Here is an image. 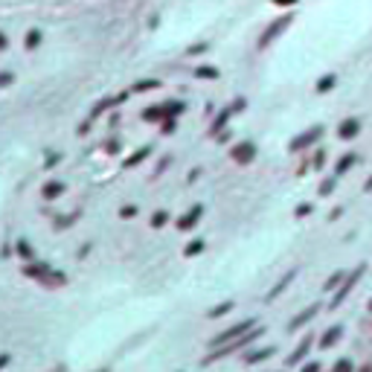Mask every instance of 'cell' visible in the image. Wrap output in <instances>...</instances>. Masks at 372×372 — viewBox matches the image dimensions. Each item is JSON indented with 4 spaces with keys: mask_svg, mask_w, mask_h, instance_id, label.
<instances>
[{
    "mask_svg": "<svg viewBox=\"0 0 372 372\" xmlns=\"http://www.w3.org/2000/svg\"><path fill=\"white\" fill-rule=\"evenodd\" d=\"M317 311H320V305H308V308H305V311H300V314H297V317H294V320L288 323V332H297V329H300V326H303V323H308V320H311V317H314V314H317Z\"/></svg>",
    "mask_w": 372,
    "mask_h": 372,
    "instance_id": "6",
    "label": "cell"
},
{
    "mask_svg": "<svg viewBox=\"0 0 372 372\" xmlns=\"http://www.w3.org/2000/svg\"><path fill=\"white\" fill-rule=\"evenodd\" d=\"M253 157H256V146H253V143H238L236 149H233V160L241 163V166H247Z\"/></svg>",
    "mask_w": 372,
    "mask_h": 372,
    "instance_id": "5",
    "label": "cell"
},
{
    "mask_svg": "<svg viewBox=\"0 0 372 372\" xmlns=\"http://www.w3.org/2000/svg\"><path fill=\"white\" fill-rule=\"evenodd\" d=\"M273 352H276L273 346H265V349H256V352H250L244 361H247V364H256V361H265V358H271Z\"/></svg>",
    "mask_w": 372,
    "mask_h": 372,
    "instance_id": "14",
    "label": "cell"
},
{
    "mask_svg": "<svg viewBox=\"0 0 372 372\" xmlns=\"http://www.w3.org/2000/svg\"><path fill=\"white\" fill-rule=\"evenodd\" d=\"M358 131H361V122H358V119H346V122L338 128L340 140H349V137H355Z\"/></svg>",
    "mask_w": 372,
    "mask_h": 372,
    "instance_id": "11",
    "label": "cell"
},
{
    "mask_svg": "<svg viewBox=\"0 0 372 372\" xmlns=\"http://www.w3.org/2000/svg\"><path fill=\"white\" fill-rule=\"evenodd\" d=\"M370 308H372V300H370Z\"/></svg>",
    "mask_w": 372,
    "mask_h": 372,
    "instance_id": "36",
    "label": "cell"
},
{
    "mask_svg": "<svg viewBox=\"0 0 372 372\" xmlns=\"http://www.w3.org/2000/svg\"><path fill=\"white\" fill-rule=\"evenodd\" d=\"M203 50H206V44H195V47L186 50V55H198V52H203Z\"/></svg>",
    "mask_w": 372,
    "mask_h": 372,
    "instance_id": "29",
    "label": "cell"
},
{
    "mask_svg": "<svg viewBox=\"0 0 372 372\" xmlns=\"http://www.w3.org/2000/svg\"><path fill=\"white\" fill-rule=\"evenodd\" d=\"M300 372H320V364H305Z\"/></svg>",
    "mask_w": 372,
    "mask_h": 372,
    "instance_id": "32",
    "label": "cell"
},
{
    "mask_svg": "<svg viewBox=\"0 0 372 372\" xmlns=\"http://www.w3.org/2000/svg\"><path fill=\"white\" fill-rule=\"evenodd\" d=\"M355 160H358L355 154H343V157L338 160V175H343V172L349 169V166H355Z\"/></svg>",
    "mask_w": 372,
    "mask_h": 372,
    "instance_id": "17",
    "label": "cell"
},
{
    "mask_svg": "<svg viewBox=\"0 0 372 372\" xmlns=\"http://www.w3.org/2000/svg\"><path fill=\"white\" fill-rule=\"evenodd\" d=\"M335 372H352V361H346V358L338 361V364H335Z\"/></svg>",
    "mask_w": 372,
    "mask_h": 372,
    "instance_id": "25",
    "label": "cell"
},
{
    "mask_svg": "<svg viewBox=\"0 0 372 372\" xmlns=\"http://www.w3.org/2000/svg\"><path fill=\"white\" fill-rule=\"evenodd\" d=\"M340 335H343V326H332V329H329V332H326V335L320 338L323 349H326V346H335V343L340 340Z\"/></svg>",
    "mask_w": 372,
    "mask_h": 372,
    "instance_id": "13",
    "label": "cell"
},
{
    "mask_svg": "<svg viewBox=\"0 0 372 372\" xmlns=\"http://www.w3.org/2000/svg\"><path fill=\"white\" fill-rule=\"evenodd\" d=\"M230 308H236V303L233 300H227V303H221V305H215L212 311H209V317H221V314H227Z\"/></svg>",
    "mask_w": 372,
    "mask_h": 372,
    "instance_id": "18",
    "label": "cell"
},
{
    "mask_svg": "<svg viewBox=\"0 0 372 372\" xmlns=\"http://www.w3.org/2000/svg\"><path fill=\"white\" fill-rule=\"evenodd\" d=\"M361 372H372V367H364V370H361Z\"/></svg>",
    "mask_w": 372,
    "mask_h": 372,
    "instance_id": "35",
    "label": "cell"
},
{
    "mask_svg": "<svg viewBox=\"0 0 372 372\" xmlns=\"http://www.w3.org/2000/svg\"><path fill=\"white\" fill-rule=\"evenodd\" d=\"M0 85H3V87H9V85H12V73H3V79H0Z\"/></svg>",
    "mask_w": 372,
    "mask_h": 372,
    "instance_id": "33",
    "label": "cell"
},
{
    "mask_svg": "<svg viewBox=\"0 0 372 372\" xmlns=\"http://www.w3.org/2000/svg\"><path fill=\"white\" fill-rule=\"evenodd\" d=\"M166 221H169V215H166V212L160 209V212H154V215H152V227H163Z\"/></svg>",
    "mask_w": 372,
    "mask_h": 372,
    "instance_id": "21",
    "label": "cell"
},
{
    "mask_svg": "<svg viewBox=\"0 0 372 372\" xmlns=\"http://www.w3.org/2000/svg\"><path fill=\"white\" fill-rule=\"evenodd\" d=\"M137 215V206H125V209H122V218H134Z\"/></svg>",
    "mask_w": 372,
    "mask_h": 372,
    "instance_id": "31",
    "label": "cell"
},
{
    "mask_svg": "<svg viewBox=\"0 0 372 372\" xmlns=\"http://www.w3.org/2000/svg\"><path fill=\"white\" fill-rule=\"evenodd\" d=\"M125 99H128L125 93H119V96H111V99H102L99 105H96V108L90 111V119H96V117L102 114V111H108V108H114V105H119V102H125Z\"/></svg>",
    "mask_w": 372,
    "mask_h": 372,
    "instance_id": "8",
    "label": "cell"
},
{
    "mask_svg": "<svg viewBox=\"0 0 372 372\" xmlns=\"http://www.w3.org/2000/svg\"><path fill=\"white\" fill-rule=\"evenodd\" d=\"M317 192H320V195H332V192H335V181H332V178H329V181H323Z\"/></svg>",
    "mask_w": 372,
    "mask_h": 372,
    "instance_id": "22",
    "label": "cell"
},
{
    "mask_svg": "<svg viewBox=\"0 0 372 372\" xmlns=\"http://www.w3.org/2000/svg\"><path fill=\"white\" fill-rule=\"evenodd\" d=\"M233 111H236V108H233V105H230V108H224V111H221L218 117H215V122H212V125H209V134H218L221 128H224V125H227V119L233 117Z\"/></svg>",
    "mask_w": 372,
    "mask_h": 372,
    "instance_id": "9",
    "label": "cell"
},
{
    "mask_svg": "<svg viewBox=\"0 0 372 372\" xmlns=\"http://www.w3.org/2000/svg\"><path fill=\"white\" fill-rule=\"evenodd\" d=\"M201 215H203V206H201V203H195V206L189 209V215H184V218L178 221V227H181V230H192V227L198 224Z\"/></svg>",
    "mask_w": 372,
    "mask_h": 372,
    "instance_id": "7",
    "label": "cell"
},
{
    "mask_svg": "<svg viewBox=\"0 0 372 372\" xmlns=\"http://www.w3.org/2000/svg\"><path fill=\"white\" fill-rule=\"evenodd\" d=\"M364 189H367V192H372V178L367 181V186H364Z\"/></svg>",
    "mask_w": 372,
    "mask_h": 372,
    "instance_id": "34",
    "label": "cell"
},
{
    "mask_svg": "<svg viewBox=\"0 0 372 372\" xmlns=\"http://www.w3.org/2000/svg\"><path fill=\"white\" fill-rule=\"evenodd\" d=\"M203 250V241H192L189 247H186V256H195V253H201Z\"/></svg>",
    "mask_w": 372,
    "mask_h": 372,
    "instance_id": "26",
    "label": "cell"
},
{
    "mask_svg": "<svg viewBox=\"0 0 372 372\" xmlns=\"http://www.w3.org/2000/svg\"><path fill=\"white\" fill-rule=\"evenodd\" d=\"M253 323L256 320H244V323H236L233 329H227V332H221L212 338V346H224V343H230V340H241L244 335H250L253 332Z\"/></svg>",
    "mask_w": 372,
    "mask_h": 372,
    "instance_id": "1",
    "label": "cell"
},
{
    "mask_svg": "<svg viewBox=\"0 0 372 372\" xmlns=\"http://www.w3.org/2000/svg\"><path fill=\"white\" fill-rule=\"evenodd\" d=\"M308 212H311V203H300V206H297V215H300V218L308 215Z\"/></svg>",
    "mask_w": 372,
    "mask_h": 372,
    "instance_id": "30",
    "label": "cell"
},
{
    "mask_svg": "<svg viewBox=\"0 0 372 372\" xmlns=\"http://www.w3.org/2000/svg\"><path fill=\"white\" fill-rule=\"evenodd\" d=\"M17 253L23 256V259H32V247H29L26 241H17Z\"/></svg>",
    "mask_w": 372,
    "mask_h": 372,
    "instance_id": "24",
    "label": "cell"
},
{
    "mask_svg": "<svg viewBox=\"0 0 372 372\" xmlns=\"http://www.w3.org/2000/svg\"><path fill=\"white\" fill-rule=\"evenodd\" d=\"M64 192V184L61 181H50V184L44 186V198H58Z\"/></svg>",
    "mask_w": 372,
    "mask_h": 372,
    "instance_id": "15",
    "label": "cell"
},
{
    "mask_svg": "<svg viewBox=\"0 0 372 372\" xmlns=\"http://www.w3.org/2000/svg\"><path fill=\"white\" fill-rule=\"evenodd\" d=\"M157 85H160V82H137L134 90L140 93V90H152V87H157Z\"/></svg>",
    "mask_w": 372,
    "mask_h": 372,
    "instance_id": "28",
    "label": "cell"
},
{
    "mask_svg": "<svg viewBox=\"0 0 372 372\" xmlns=\"http://www.w3.org/2000/svg\"><path fill=\"white\" fill-rule=\"evenodd\" d=\"M294 276H297V271H288L285 276H282V279H279V282H276V285H273L271 291H268V300H276V297H279V294H282V291L288 288V282H291Z\"/></svg>",
    "mask_w": 372,
    "mask_h": 372,
    "instance_id": "10",
    "label": "cell"
},
{
    "mask_svg": "<svg viewBox=\"0 0 372 372\" xmlns=\"http://www.w3.org/2000/svg\"><path fill=\"white\" fill-rule=\"evenodd\" d=\"M343 276H346V273H343V271L332 273V276H329V282H326V285H323V288H326V291H335V288H338L340 282H343Z\"/></svg>",
    "mask_w": 372,
    "mask_h": 372,
    "instance_id": "19",
    "label": "cell"
},
{
    "mask_svg": "<svg viewBox=\"0 0 372 372\" xmlns=\"http://www.w3.org/2000/svg\"><path fill=\"white\" fill-rule=\"evenodd\" d=\"M38 41H41V32H29V38H26V47H29V50H35V47H38Z\"/></svg>",
    "mask_w": 372,
    "mask_h": 372,
    "instance_id": "27",
    "label": "cell"
},
{
    "mask_svg": "<svg viewBox=\"0 0 372 372\" xmlns=\"http://www.w3.org/2000/svg\"><path fill=\"white\" fill-rule=\"evenodd\" d=\"M323 137V125H314V128H308L305 134H297L291 140V152H300V149H308L311 143H317Z\"/></svg>",
    "mask_w": 372,
    "mask_h": 372,
    "instance_id": "4",
    "label": "cell"
},
{
    "mask_svg": "<svg viewBox=\"0 0 372 372\" xmlns=\"http://www.w3.org/2000/svg\"><path fill=\"white\" fill-rule=\"evenodd\" d=\"M291 20H294V12H288V15H282V17H279V20H273L271 26L265 29V35L259 38V50H265V47L271 44V41H273V38H276V35H282V32H285V26H288V23H291Z\"/></svg>",
    "mask_w": 372,
    "mask_h": 372,
    "instance_id": "2",
    "label": "cell"
},
{
    "mask_svg": "<svg viewBox=\"0 0 372 372\" xmlns=\"http://www.w3.org/2000/svg\"><path fill=\"white\" fill-rule=\"evenodd\" d=\"M195 76H198V79H218V70L215 67H198Z\"/></svg>",
    "mask_w": 372,
    "mask_h": 372,
    "instance_id": "20",
    "label": "cell"
},
{
    "mask_svg": "<svg viewBox=\"0 0 372 372\" xmlns=\"http://www.w3.org/2000/svg\"><path fill=\"white\" fill-rule=\"evenodd\" d=\"M149 152H152V149H140V152H134L128 160H125V169H131V166H137L140 160H146V157H149Z\"/></svg>",
    "mask_w": 372,
    "mask_h": 372,
    "instance_id": "16",
    "label": "cell"
},
{
    "mask_svg": "<svg viewBox=\"0 0 372 372\" xmlns=\"http://www.w3.org/2000/svg\"><path fill=\"white\" fill-rule=\"evenodd\" d=\"M308 349H311V335H305V338H303V343L297 346V352H294V355L288 358V364H300V361H303V358L308 355Z\"/></svg>",
    "mask_w": 372,
    "mask_h": 372,
    "instance_id": "12",
    "label": "cell"
},
{
    "mask_svg": "<svg viewBox=\"0 0 372 372\" xmlns=\"http://www.w3.org/2000/svg\"><path fill=\"white\" fill-rule=\"evenodd\" d=\"M332 85H335V76H326V79H320V82H317V93H323V90H329Z\"/></svg>",
    "mask_w": 372,
    "mask_h": 372,
    "instance_id": "23",
    "label": "cell"
},
{
    "mask_svg": "<svg viewBox=\"0 0 372 372\" xmlns=\"http://www.w3.org/2000/svg\"><path fill=\"white\" fill-rule=\"evenodd\" d=\"M364 271H367V268H364V265H358L355 271H352L349 276H346V282H343V285L338 288V294H335V300H332V305H329V308H338V305L343 303L346 297H349V291H352V288H355V282L361 279V276H364Z\"/></svg>",
    "mask_w": 372,
    "mask_h": 372,
    "instance_id": "3",
    "label": "cell"
}]
</instances>
